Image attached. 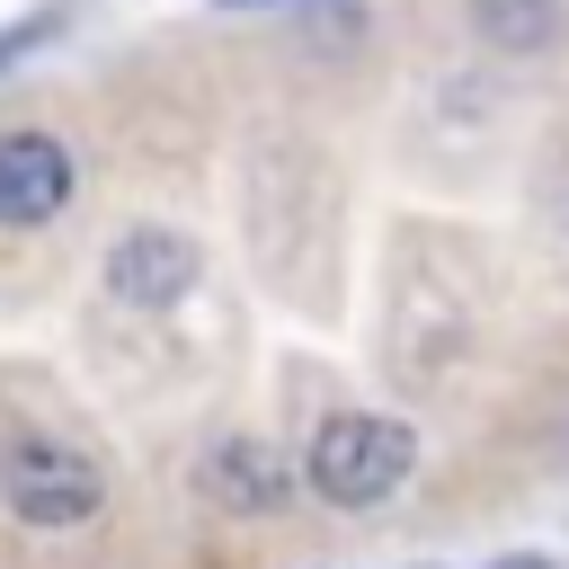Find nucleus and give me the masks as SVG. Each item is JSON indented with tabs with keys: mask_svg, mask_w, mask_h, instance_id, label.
I'll list each match as a JSON object with an SVG mask.
<instances>
[{
	"mask_svg": "<svg viewBox=\"0 0 569 569\" xmlns=\"http://www.w3.org/2000/svg\"><path fill=\"white\" fill-rule=\"evenodd\" d=\"M418 471V436L400 427V418H382V409H338V418H320L311 427V453H302V480H311V498L320 507H382L400 480Z\"/></svg>",
	"mask_w": 569,
	"mask_h": 569,
	"instance_id": "nucleus-1",
	"label": "nucleus"
},
{
	"mask_svg": "<svg viewBox=\"0 0 569 569\" xmlns=\"http://www.w3.org/2000/svg\"><path fill=\"white\" fill-rule=\"evenodd\" d=\"M0 507L36 533H71L107 507V471H98L89 445H71L53 427H18L0 445Z\"/></svg>",
	"mask_w": 569,
	"mask_h": 569,
	"instance_id": "nucleus-2",
	"label": "nucleus"
},
{
	"mask_svg": "<svg viewBox=\"0 0 569 569\" xmlns=\"http://www.w3.org/2000/svg\"><path fill=\"white\" fill-rule=\"evenodd\" d=\"M471 276H409L400 284V311H391V356L409 365V382H445L471 347Z\"/></svg>",
	"mask_w": 569,
	"mask_h": 569,
	"instance_id": "nucleus-3",
	"label": "nucleus"
},
{
	"mask_svg": "<svg viewBox=\"0 0 569 569\" xmlns=\"http://www.w3.org/2000/svg\"><path fill=\"white\" fill-rule=\"evenodd\" d=\"M196 284H204V249H196L187 231L142 222V231H124V240L107 249V293H116L124 311H178Z\"/></svg>",
	"mask_w": 569,
	"mask_h": 569,
	"instance_id": "nucleus-4",
	"label": "nucleus"
},
{
	"mask_svg": "<svg viewBox=\"0 0 569 569\" xmlns=\"http://www.w3.org/2000/svg\"><path fill=\"white\" fill-rule=\"evenodd\" d=\"M71 204V151L53 133H0V222L36 231Z\"/></svg>",
	"mask_w": 569,
	"mask_h": 569,
	"instance_id": "nucleus-5",
	"label": "nucleus"
},
{
	"mask_svg": "<svg viewBox=\"0 0 569 569\" xmlns=\"http://www.w3.org/2000/svg\"><path fill=\"white\" fill-rule=\"evenodd\" d=\"M196 480H204V498L231 507V516H276V507H293V462H284L267 436H222Z\"/></svg>",
	"mask_w": 569,
	"mask_h": 569,
	"instance_id": "nucleus-6",
	"label": "nucleus"
},
{
	"mask_svg": "<svg viewBox=\"0 0 569 569\" xmlns=\"http://www.w3.org/2000/svg\"><path fill=\"white\" fill-rule=\"evenodd\" d=\"M507 569H542V560H507Z\"/></svg>",
	"mask_w": 569,
	"mask_h": 569,
	"instance_id": "nucleus-7",
	"label": "nucleus"
}]
</instances>
